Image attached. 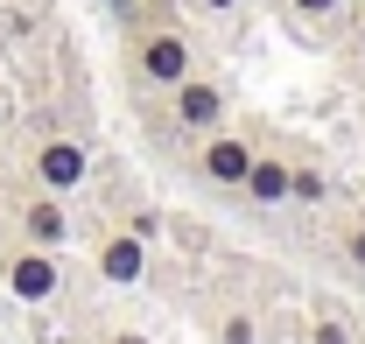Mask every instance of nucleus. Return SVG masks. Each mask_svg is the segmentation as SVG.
I'll list each match as a JSON object with an SVG mask.
<instances>
[{
  "mask_svg": "<svg viewBox=\"0 0 365 344\" xmlns=\"http://www.w3.org/2000/svg\"><path fill=\"white\" fill-rule=\"evenodd\" d=\"M134 78L155 85V91H169L176 78H190V36H182L176 21H155V29L134 36Z\"/></svg>",
  "mask_w": 365,
  "mask_h": 344,
  "instance_id": "f257e3e1",
  "label": "nucleus"
},
{
  "mask_svg": "<svg viewBox=\"0 0 365 344\" xmlns=\"http://www.w3.org/2000/svg\"><path fill=\"white\" fill-rule=\"evenodd\" d=\"M0 281H7V295L14 302H29V309H43L56 288H63V260H56V246H14L7 253V267H0Z\"/></svg>",
  "mask_w": 365,
  "mask_h": 344,
  "instance_id": "f03ea898",
  "label": "nucleus"
},
{
  "mask_svg": "<svg viewBox=\"0 0 365 344\" xmlns=\"http://www.w3.org/2000/svg\"><path fill=\"white\" fill-rule=\"evenodd\" d=\"M169 113H176V127H190V133H218L225 127V91L190 71V78L169 85Z\"/></svg>",
  "mask_w": 365,
  "mask_h": 344,
  "instance_id": "7ed1b4c3",
  "label": "nucleus"
},
{
  "mask_svg": "<svg viewBox=\"0 0 365 344\" xmlns=\"http://www.w3.org/2000/svg\"><path fill=\"white\" fill-rule=\"evenodd\" d=\"M246 169H253V141L246 133H204V155H197V176L211 183V190H239L246 183Z\"/></svg>",
  "mask_w": 365,
  "mask_h": 344,
  "instance_id": "20e7f679",
  "label": "nucleus"
},
{
  "mask_svg": "<svg viewBox=\"0 0 365 344\" xmlns=\"http://www.w3.org/2000/svg\"><path fill=\"white\" fill-rule=\"evenodd\" d=\"M148 260H155V253H148V239H134V232H106L91 267H98L106 288H140V281H148Z\"/></svg>",
  "mask_w": 365,
  "mask_h": 344,
  "instance_id": "39448f33",
  "label": "nucleus"
},
{
  "mask_svg": "<svg viewBox=\"0 0 365 344\" xmlns=\"http://www.w3.org/2000/svg\"><path fill=\"white\" fill-rule=\"evenodd\" d=\"M85 176H91V155H85V141L56 133V141H43V148H36V183H43V190L71 197V190H78Z\"/></svg>",
  "mask_w": 365,
  "mask_h": 344,
  "instance_id": "423d86ee",
  "label": "nucleus"
},
{
  "mask_svg": "<svg viewBox=\"0 0 365 344\" xmlns=\"http://www.w3.org/2000/svg\"><path fill=\"white\" fill-rule=\"evenodd\" d=\"M21 239H29V246H63V239H71V211H63L56 190H43V197L21 204Z\"/></svg>",
  "mask_w": 365,
  "mask_h": 344,
  "instance_id": "0eeeda50",
  "label": "nucleus"
},
{
  "mask_svg": "<svg viewBox=\"0 0 365 344\" xmlns=\"http://www.w3.org/2000/svg\"><path fill=\"white\" fill-rule=\"evenodd\" d=\"M239 197L246 204H288V155H260L253 148V169L239 183Z\"/></svg>",
  "mask_w": 365,
  "mask_h": 344,
  "instance_id": "6e6552de",
  "label": "nucleus"
},
{
  "mask_svg": "<svg viewBox=\"0 0 365 344\" xmlns=\"http://www.w3.org/2000/svg\"><path fill=\"white\" fill-rule=\"evenodd\" d=\"M211 344H260V323H253V309H239V302L211 309Z\"/></svg>",
  "mask_w": 365,
  "mask_h": 344,
  "instance_id": "1a4fd4ad",
  "label": "nucleus"
},
{
  "mask_svg": "<svg viewBox=\"0 0 365 344\" xmlns=\"http://www.w3.org/2000/svg\"><path fill=\"white\" fill-rule=\"evenodd\" d=\"M323 190H330V183H323L317 169H295V162H288V204H323Z\"/></svg>",
  "mask_w": 365,
  "mask_h": 344,
  "instance_id": "9d476101",
  "label": "nucleus"
},
{
  "mask_svg": "<svg viewBox=\"0 0 365 344\" xmlns=\"http://www.w3.org/2000/svg\"><path fill=\"white\" fill-rule=\"evenodd\" d=\"M309 344H351V323H344L337 309H317V316H309Z\"/></svg>",
  "mask_w": 365,
  "mask_h": 344,
  "instance_id": "9b49d317",
  "label": "nucleus"
},
{
  "mask_svg": "<svg viewBox=\"0 0 365 344\" xmlns=\"http://www.w3.org/2000/svg\"><path fill=\"white\" fill-rule=\"evenodd\" d=\"M337 260H344V267H359V274H365V211L351 218L344 232H337Z\"/></svg>",
  "mask_w": 365,
  "mask_h": 344,
  "instance_id": "f8f14e48",
  "label": "nucleus"
},
{
  "mask_svg": "<svg viewBox=\"0 0 365 344\" xmlns=\"http://www.w3.org/2000/svg\"><path fill=\"white\" fill-rule=\"evenodd\" d=\"M288 14H295V21H309V29H330V21L344 14V0H288Z\"/></svg>",
  "mask_w": 365,
  "mask_h": 344,
  "instance_id": "ddd939ff",
  "label": "nucleus"
},
{
  "mask_svg": "<svg viewBox=\"0 0 365 344\" xmlns=\"http://www.w3.org/2000/svg\"><path fill=\"white\" fill-rule=\"evenodd\" d=\"M127 232H134V239H148V246H155V232H162V211H134V218H127Z\"/></svg>",
  "mask_w": 365,
  "mask_h": 344,
  "instance_id": "4468645a",
  "label": "nucleus"
},
{
  "mask_svg": "<svg viewBox=\"0 0 365 344\" xmlns=\"http://www.w3.org/2000/svg\"><path fill=\"white\" fill-rule=\"evenodd\" d=\"M190 7H197V14H211V21H225V14H239V7H246V0H190Z\"/></svg>",
  "mask_w": 365,
  "mask_h": 344,
  "instance_id": "2eb2a0df",
  "label": "nucleus"
},
{
  "mask_svg": "<svg viewBox=\"0 0 365 344\" xmlns=\"http://www.w3.org/2000/svg\"><path fill=\"white\" fill-rule=\"evenodd\" d=\"M351 56H359V71H365V14L351 21Z\"/></svg>",
  "mask_w": 365,
  "mask_h": 344,
  "instance_id": "dca6fc26",
  "label": "nucleus"
},
{
  "mask_svg": "<svg viewBox=\"0 0 365 344\" xmlns=\"http://www.w3.org/2000/svg\"><path fill=\"white\" fill-rule=\"evenodd\" d=\"M113 344H148V338H140V330H120V338H113Z\"/></svg>",
  "mask_w": 365,
  "mask_h": 344,
  "instance_id": "f3484780",
  "label": "nucleus"
}]
</instances>
